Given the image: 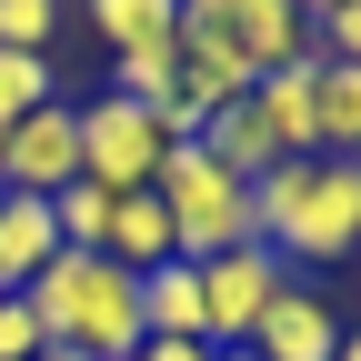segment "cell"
Segmentation results:
<instances>
[{
  "instance_id": "obj_1",
  "label": "cell",
  "mask_w": 361,
  "mask_h": 361,
  "mask_svg": "<svg viewBox=\"0 0 361 361\" xmlns=\"http://www.w3.org/2000/svg\"><path fill=\"white\" fill-rule=\"evenodd\" d=\"M251 241L281 251V271L361 261V171L351 161H281L251 180Z\"/></svg>"
},
{
  "instance_id": "obj_2",
  "label": "cell",
  "mask_w": 361,
  "mask_h": 361,
  "mask_svg": "<svg viewBox=\"0 0 361 361\" xmlns=\"http://www.w3.org/2000/svg\"><path fill=\"white\" fill-rule=\"evenodd\" d=\"M30 322L51 351H90V361H130L151 331H141V271H121L111 251H61L51 271L20 281Z\"/></svg>"
},
{
  "instance_id": "obj_3",
  "label": "cell",
  "mask_w": 361,
  "mask_h": 361,
  "mask_svg": "<svg viewBox=\"0 0 361 361\" xmlns=\"http://www.w3.org/2000/svg\"><path fill=\"white\" fill-rule=\"evenodd\" d=\"M161 211H171V241H180V261H221V251H241L251 241V180H231L201 141H180L171 161H161Z\"/></svg>"
},
{
  "instance_id": "obj_4",
  "label": "cell",
  "mask_w": 361,
  "mask_h": 361,
  "mask_svg": "<svg viewBox=\"0 0 361 361\" xmlns=\"http://www.w3.org/2000/svg\"><path fill=\"white\" fill-rule=\"evenodd\" d=\"M71 121H80V180H101V191H151V180H161L171 141L151 130V111H141V101H121V90H90Z\"/></svg>"
},
{
  "instance_id": "obj_5",
  "label": "cell",
  "mask_w": 361,
  "mask_h": 361,
  "mask_svg": "<svg viewBox=\"0 0 361 361\" xmlns=\"http://www.w3.org/2000/svg\"><path fill=\"white\" fill-rule=\"evenodd\" d=\"M281 281H291L281 251H261V241L201 261V322H211V351H241V341L261 331V311H271V291H281Z\"/></svg>"
},
{
  "instance_id": "obj_6",
  "label": "cell",
  "mask_w": 361,
  "mask_h": 361,
  "mask_svg": "<svg viewBox=\"0 0 361 361\" xmlns=\"http://www.w3.org/2000/svg\"><path fill=\"white\" fill-rule=\"evenodd\" d=\"M61 180H80V121H71V101H51V111L11 121V151H0V191L51 201Z\"/></svg>"
},
{
  "instance_id": "obj_7",
  "label": "cell",
  "mask_w": 361,
  "mask_h": 361,
  "mask_svg": "<svg viewBox=\"0 0 361 361\" xmlns=\"http://www.w3.org/2000/svg\"><path fill=\"white\" fill-rule=\"evenodd\" d=\"M241 351H261V361H331V351H341V311L311 291V281H281L271 311H261V331H251Z\"/></svg>"
},
{
  "instance_id": "obj_8",
  "label": "cell",
  "mask_w": 361,
  "mask_h": 361,
  "mask_svg": "<svg viewBox=\"0 0 361 361\" xmlns=\"http://www.w3.org/2000/svg\"><path fill=\"white\" fill-rule=\"evenodd\" d=\"M221 30H231V51L271 80V71H301V61H322V40H311V20L291 11V0H231L221 11Z\"/></svg>"
},
{
  "instance_id": "obj_9",
  "label": "cell",
  "mask_w": 361,
  "mask_h": 361,
  "mask_svg": "<svg viewBox=\"0 0 361 361\" xmlns=\"http://www.w3.org/2000/svg\"><path fill=\"white\" fill-rule=\"evenodd\" d=\"M311 90H322V61L251 80V111H261L271 130H281V151H291V161H322V111H311Z\"/></svg>"
},
{
  "instance_id": "obj_10",
  "label": "cell",
  "mask_w": 361,
  "mask_h": 361,
  "mask_svg": "<svg viewBox=\"0 0 361 361\" xmlns=\"http://www.w3.org/2000/svg\"><path fill=\"white\" fill-rule=\"evenodd\" d=\"M51 261H61V221H51V201L0 191V291H20L30 271H51Z\"/></svg>"
},
{
  "instance_id": "obj_11",
  "label": "cell",
  "mask_w": 361,
  "mask_h": 361,
  "mask_svg": "<svg viewBox=\"0 0 361 361\" xmlns=\"http://www.w3.org/2000/svg\"><path fill=\"white\" fill-rule=\"evenodd\" d=\"M201 151L231 171V180H261V171H281V161H291V151H281V130H271L251 101H221V111H211V130H201Z\"/></svg>"
},
{
  "instance_id": "obj_12",
  "label": "cell",
  "mask_w": 361,
  "mask_h": 361,
  "mask_svg": "<svg viewBox=\"0 0 361 361\" xmlns=\"http://www.w3.org/2000/svg\"><path fill=\"white\" fill-rule=\"evenodd\" d=\"M141 331H161V341H211V322H201V261L141 271Z\"/></svg>"
},
{
  "instance_id": "obj_13",
  "label": "cell",
  "mask_w": 361,
  "mask_h": 361,
  "mask_svg": "<svg viewBox=\"0 0 361 361\" xmlns=\"http://www.w3.org/2000/svg\"><path fill=\"white\" fill-rule=\"evenodd\" d=\"M101 251H111L121 271H161V261H180L161 191H121V201H111V241H101Z\"/></svg>"
},
{
  "instance_id": "obj_14",
  "label": "cell",
  "mask_w": 361,
  "mask_h": 361,
  "mask_svg": "<svg viewBox=\"0 0 361 361\" xmlns=\"http://www.w3.org/2000/svg\"><path fill=\"white\" fill-rule=\"evenodd\" d=\"M311 111H322V161H351L361 151V61H322Z\"/></svg>"
},
{
  "instance_id": "obj_15",
  "label": "cell",
  "mask_w": 361,
  "mask_h": 361,
  "mask_svg": "<svg viewBox=\"0 0 361 361\" xmlns=\"http://www.w3.org/2000/svg\"><path fill=\"white\" fill-rule=\"evenodd\" d=\"M111 90H121V101H171V90H180V30L171 40H141V51H111Z\"/></svg>"
},
{
  "instance_id": "obj_16",
  "label": "cell",
  "mask_w": 361,
  "mask_h": 361,
  "mask_svg": "<svg viewBox=\"0 0 361 361\" xmlns=\"http://www.w3.org/2000/svg\"><path fill=\"white\" fill-rule=\"evenodd\" d=\"M90 30L111 40V51H141V40H171L180 30V0H80Z\"/></svg>"
},
{
  "instance_id": "obj_17",
  "label": "cell",
  "mask_w": 361,
  "mask_h": 361,
  "mask_svg": "<svg viewBox=\"0 0 361 361\" xmlns=\"http://www.w3.org/2000/svg\"><path fill=\"white\" fill-rule=\"evenodd\" d=\"M111 201H121V191H101V180H61V191H51L61 251H101V241H111Z\"/></svg>"
},
{
  "instance_id": "obj_18",
  "label": "cell",
  "mask_w": 361,
  "mask_h": 361,
  "mask_svg": "<svg viewBox=\"0 0 361 361\" xmlns=\"http://www.w3.org/2000/svg\"><path fill=\"white\" fill-rule=\"evenodd\" d=\"M51 101H61V71L51 61H40V51H0V121H30Z\"/></svg>"
},
{
  "instance_id": "obj_19",
  "label": "cell",
  "mask_w": 361,
  "mask_h": 361,
  "mask_svg": "<svg viewBox=\"0 0 361 361\" xmlns=\"http://www.w3.org/2000/svg\"><path fill=\"white\" fill-rule=\"evenodd\" d=\"M51 30H61V0H0V51H40L51 61Z\"/></svg>"
},
{
  "instance_id": "obj_20",
  "label": "cell",
  "mask_w": 361,
  "mask_h": 361,
  "mask_svg": "<svg viewBox=\"0 0 361 361\" xmlns=\"http://www.w3.org/2000/svg\"><path fill=\"white\" fill-rule=\"evenodd\" d=\"M51 341H40V322H30V301L20 291H0V361H40Z\"/></svg>"
},
{
  "instance_id": "obj_21",
  "label": "cell",
  "mask_w": 361,
  "mask_h": 361,
  "mask_svg": "<svg viewBox=\"0 0 361 361\" xmlns=\"http://www.w3.org/2000/svg\"><path fill=\"white\" fill-rule=\"evenodd\" d=\"M311 40H322V61H361V0H341L331 20H311Z\"/></svg>"
},
{
  "instance_id": "obj_22",
  "label": "cell",
  "mask_w": 361,
  "mask_h": 361,
  "mask_svg": "<svg viewBox=\"0 0 361 361\" xmlns=\"http://www.w3.org/2000/svg\"><path fill=\"white\" fill-rule=\"evenodd\" d=\"M130 361H211V341H161V331H151L141 351H130Z\"/></svg>"
},
{
  "instance_id": "obj_23",
  "label": "cell",
  "mask_w": 361,
  "mask_h": 361,
  "mask_svg": "<svg viewBox=\"0 0 361 361\" xmlns=\"http://www.w3.org/2000/svg\"><path fill=\"white\" fill-rule=\"evenodd\" d=\"M291 11H301V20H331V11H341V0H291Z\"/></svg>"
},
{
  "instance_id": "obj_24",
  "label": "cell",
  "mask_w": 361,
  "mask_h": 361,
  "mask_svg": "<svg viewBox=\"0 0 361 361\" xmlns=\"http://www.w3.org/2000/svg\"><path fill=\"white\" fill-rule=\"evenodd\" d=\"M331 361H361V331H341V351H331Z\"/></svg>"
},
{
  "instance_id": "obj_25",
  "label": "cell",
  "mask_w": 361,
  "mask_h": 361,
  "mask_svg": "<svg viewBox=\"0 0 361 361\" xmlns=\"http://www.w3.org/2000/svg\"><path fill=\"white\" fill-rule=\"evenodd\" d=\"M40 361H90V351H40Z\"/></svg>"
},
{
  "instance_id": "obj_26",
  "label": "cell",
  "mask_w": 361,
  "mask_h": 361,
  "mask_svg": "<svg viewBox=\"0 0 361 361\" xmlns=\"http://www.w3.org/2000/svg\"><path fill=\"white\" fill-rule=\"evenodd\" d=\"M211 361H261V351H211Z\"/></svg>"
},
{
  "instance_id": "obj_27",
  "label": "cell",
  "mask_w": 361,
  "mask_h": 361,
  "mask_svg": "<svg viewBox=\"0 0 361 361\" xmlns=\"http://www.w3.org/2000/svg\"><path fill=\"white\" fill-rule=\"evenodd\" d=\"M0 151H11V121H0Z\"/></svg>"
},
{
  "instance_id": "obj_28",
  "label": "cell",
  "mask_w": 361,
  "mask_h": 361,
  "mask_svg": "<svg viewBox=\"0 0 361 361\" xmlns=\"http://www.w3.org/2000/svg\"><path fill=\"white\" fill-rule=\"evenodd\" d=\"M351 291H361V271H351Z\"/></svg>"
},
{
  "instance_id": "obj_29",
  "label": "cell",
  "mask_w": 361,
  "mask_h": 361,
  "mask_svg": "<svg viewBox=\"0 0 361 361\" xmlns=\"http://www.w3.org/2000/svg\"><path fill=\"white\" fill-rule=\"evenodd\" d=\"M351 171H361V151H351Z\"/></svg>"
}]
</instances>
